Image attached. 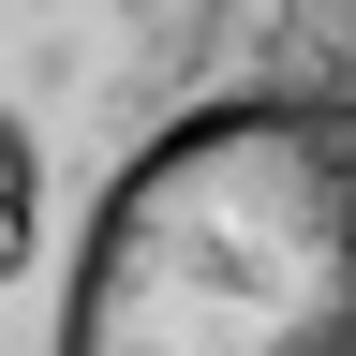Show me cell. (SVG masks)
I'll list each match as a JSON object with an SVG mask.
<instances>
[{"label":"cell","instance_id":"cell-1","mask_svg":"<svg viewBox=\"0 0 356 356\" xmlns=\"http://www.w3.org/2000/svg\"><path fill=\"white\" fill-rule=\"evenodd\" d=\"M0 356H356V0H0Z\"/></svg>","mask_w":356,"mask_h":356}]
</instances>
